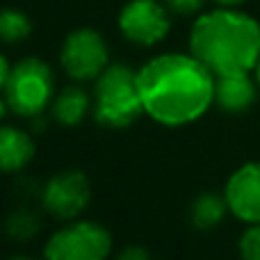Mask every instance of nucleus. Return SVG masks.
Masks as SVG:
<instances>
[{"mask_svg":"<svg viewBox=\"0 0 260 260\" xmlns=\"http://www.w3.org/2000/svg\"><path fill=\"white\" fill-rule=\"evenodd\" d=\"M215 73L192 53H165L137 71L144 114L169 128L194 123L215 103Z\"/></svg>","mask_w":260,"mask_h":260,"instance_id":"nucleus-1","label":"nucleus"},{"mask_svg":"<svg viewBox=\"0 0 260 260\" xmlns=\"http://www.w3.org/2000/svg\"><path fill=\"white\" fill-rule=\"evenodd\" d=\"M189 53L215 78L251 73L260 59V25L249 14L221 7L199 16L189 32Z\"/></svg>","mask_w":260,"mask_h":260,"instance_id":"nucleus-2","label":"nucleus"},{"mask_svg":"<svg viewBox=\"0 0 260 260\" xmlns=\"http://www.w3.org/2000/svg\"><path fill=\"white\" fill-rule=\"evenodd\" d=\"M144 112L137 71L126 64H110L94 87V117L101 126L126 128Z\"/></svg>","mask_w":260,"mask_h":260,"instance_id":"nucleus-3","label":"nucleus"},{"mask_svg":"<svg viewBox=\"0 0 260 260\" xmlns=\"http://www.w3.org/2000/svg\"><path fill=\"white\" fill-rule=\"evenodd\" d=\"M53 96V71L39 57H25L12 67L5 103L18 117L39 119Z\"/></svg>","mask_w":260,"mask_h":260,"instance_id":"nucleus-4","label":"nucleus"},{"mask_svg":"<svg viewBox=\"0 0 260 260\" xmlns=\"http://www.w3.org/2000/svg\"><path fill=\"white\" fill-rule=\"evenodd\" d=\"M112 251V235L96 221H76L59 229L44 249L46 260H105Z\"/></svg>","mask_w":260,"mask_h":260,"instance_id":"nucleus-5","label":"nucleus"},{"mask_svg":"<svg viewBox=\"0 0 260 260\" xmlns=\"http://www.w3.org/2000/svg\"><path fill=\"white\" fill-rule=\"evenodd\" d=\"M108 59H110L108 44L91 27L73 30L64 39L62 50H59L62 69L73 80H96L110 67Z\"/></svg>","mask_w":260,"mask_h":260,"instance_id":"nucleus-6","label":"nucleus"},{"mask_svg":"<svg viewBox=\"0 0 260 260\" xmlns=\"http://www.w3.org/2000/svg\"><path fill=\"white\" fill-rule=\"evenodd\" d=\"M171 18L157 0H130L119 14V30L137 46H153L167 37Z\"/></svg>","mask_w":260,"mask_h":260,"instance_id":"nucleus-7","label":"nucleus"},{"mask_svg":"<svg viewBox=\"0 0 260 260\" xmlns=\"http://www.w3.org/2000/svg\"><path fill=\"white\" fill-rule=\"evenodd\" d=\"M91 185L82 171L67 169L55 174L41 189V203L57 219H73L87 208Z\"/></svg>","mask_w":260,"mask_h":260,"instance_id":"nucleus-8","label":"nucleus"},{"mask_svg":"<svg viewBox=\"0 0 260 260\" xmlns=\"http://www.w3.org/2000/svg\"><path fill=\"white\" fill-rule=\"evenodd\" d=\"M229 210L247 224H260V162H247L233 171L224 187Z\"/></svg>","mask_w":260,"mask_h":260,"instance_id":"nucleus-9","label":"nucleus"},{"mask_svg":"<svg viewBox=\"0 0 260 260\" xmlns=\"http://www.w3.org/2000/svg\"><path fill=\"white\" fill-rule=\"evenodd\" d=\"M256 85L249 73H231L215 80V103L224 112L238 114L256 103Z\"/></svg>","mask_w":260,"mask_h":260,"instance_id":"nucleus-10","label":"nucleus"},{"mask_svg":"<svg viewBox=\"0 0 260 260\" xmlns=\"http://www.w3.org/2000/svg\"><path fill=\"white\" fill-rule=\"evenodd\" d=\"M35 157V142L21 128L0 126V171H23Z\"/></svg>","mask_w":260,"mask_h":260,"instance_id":"nucleus-11","label":"nucleus"},{"mask_svg":"<svg viewBox=\"0 0 260 260\" xmlns=\"http://www.w3.org/2000/svg\"><path fill=\"white\" fill-rule=\"evenodd\" d=\"M226 210H229L226 197H219L215 192H203L189 206V221L199 231H210L221 224Z\"/></svg>","mask_w":260,"mask_h":260,"instance_id":"nucleus-12","label":"nucleus"},{"mask_svg":"<svg viewBox=\"0 0 260 260\" xmlns=\"http://www.w3.org/2000/svg\"><path fill=\"white\" fill-rule=\"evenodd\" d=\"M89 110V96L80 87H67L53 103V117L62 126H78Z\"/></svg>","mask_w":260,"mask_h":260,"instance_id":"nucleus-13","label":"nucleus"},{"mask_svg":"<svg viewBox=\"0 0 260 260\" xmlns=\"http://www.w3.org/2000/svg\"><path fill=\"white\" fill-rule=\"evenodd\" d=\"M32 32V23L27 14L18 12V9H3L0 12V39L7 44H18V41L27 39Z\"/></svg>","mask_w":260,"mask_h":260,"instance_id":"nucleus-14","label":"nucleus"},{"mask_svg":"<svg viewBox=\"0 0 260 260\" xmlns=\"http://www.w3.org/2000/svg\"><path fill=\"white\" fill-rule=\"evenodd\" d=\"M39 217L37 212L27 210V208H21V210H14L12 215L5 221V233L12 240H18V242H25V240L35 238L39 233Z\"/></svg>","mask_w":260,"mask_h":260,"instance_id":"nucleus-15","label":"nucleus"},{"mask_svg":"<svg viewBox=\"0 0 260 260\" xmlns=\"http://www.w3.org/2000/svg\"><path fill=\"white\" fill-rule=\"evenodd\" d=\"M240 256L242 260H260V224H251L240 238Z\"/></svg>","mask_w":260,"mask_h":260,"instance_id":"nucleus-16","label":"nucleus"},{"mask_svg":"<svg viewBox=\"0 0 260 260\" xmlns=\"http://www.w3.org/2000/svg\"><path fill=\"white\" fill-rule=\"evenodd\" d=\"M165 3L174 14H183V16H187V14H194V12L201 9L203 0H165Z\"/></svg>","mask_w":260,"mask_h":260,"instance_id":"nucleus-17","label":"nucleus"},{"mask_svg":"<svg viewBox=\"0 0 260 260\" xmlns=\"http://www.w3.org/2000/svg\"><path fill=\"white\" fill-rule=\"evenodd\" d=\"M117 260H153V258H151V253H148L144 247H137V244H133V247L123 249V251L119 253Z\"/></svg>","mask_w":260,"mask_h":260,"instance_id":"nucleus-18","label":"nucleus"},{"mask_svg":"<svg viewBox=\"0 0 260 260\" xmlns=\"http://www.w3.org/2000/svg\"><path fill=\"white\" fill-rule=\"evenodd\" d=\"M9 73H12V67H9L7 57H5V55H0V91H5V87H7Z\"/></svg>","mask_w":260,"mask_h":260,"instance_id":"nucleus-19","label":"nucleus"},{"mask_svg":"<svg viewBox=\"0 0 260 260\" xmlns=\"http://www.w3.org/2000/svg\"><path fill=\"white\" fill-rule=\"evenodd\" d=\"M215 3H219L221 7H235V5L244 3V0H215Z\"/></svg>","mask_w":260,"mask_h":260,"instance_id":"nucleus-20","label":"nucleus"},{"mask_svg":"<svg viewBox=\"0 0 260 260\" xmlns=\"http://www.w3.org/2000/svg\"><path fill=\"white\" fill-rule=\"evenodd\" d=\"M253 71H256V82H258V87H260V59H258V64H256V69H253Z\"/></svg>","mask_w":260,"mask_h":260,"instance_id":"nucleus-21","label":"nucleus"},{"mask_svg":"<svg viewBox=\"0 0 260 260\" xmlns=\"http://www.w3.org/2000/svg\"><path fill=\"white\" fill-rule=\"evenodd\" d=\"M5 110H7V103H5V101H0V119L5 117Z\"/></svg>","mask_w":260,"mask_h":260,"instance_id":"nucleus-22","label":"nucleus"},{"mask_svg":"<svg viewBox=\"0 0 260 260\" xmlns=\"http://www.w3.org/2000/svg\"><path fill=\"white\" fill-rule=\"evenodd\" d=\"M7 260H32V258H25V256H14V258H7Z\"/></svg>","mask_w":260,"mask_h":260,"instance_id":"nucleus-23","label":"nucleus"}]
</instances>
